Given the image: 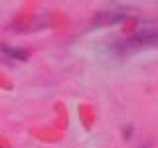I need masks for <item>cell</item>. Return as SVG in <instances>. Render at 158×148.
I'll return each mask as SVG.
<instances>
[{
	"mask_svg": "<svg viewBox=\"0 0 158 148\" xmlns=\"http://www.w3.org/2000/svg\"><path fill=\"white\" fill-rule=\"evenodd\" d=\"M2 49L8 53V56L18 57V59H26V57H28V53H26V51H22V49H12V47H6V46H2Z\"/></svg>",
	"mask_w": 158,
	"mask_h": 148,
	"instance_id": "2",
	"label": "cell"
},
{
	"mask_svg": "<svg viewBox=\"0 0 158 148\" xmlns=\"http://www.w3.org/2000/svg\"><path fill=\"white\" fill-rule=\"evenodd\" d=\"M123 16H125V12H115V10H103V12L97 14L95 18V24H115L118 22Z\"/></svg>",
	"mask_w": 158,
	"mask_h": 148,
	"instance_id": "1",
	"label": "cell"
}]
</instances>
